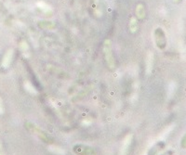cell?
I'll use <instances>...</instances> for the list:
<instances>
[{
    "mask_svg": "<svg viewBox=\"0 0 186 155\" xmlns=\"http://www.w3.org/2000/svg\"><path fill=\"white\" fill-rule=\"evenodd\" d=\"M27 126H28V128H29L30 130H32L33 132H35L36 134H37V136H39L43 140H47V139L49 140V137L47 136V135L46 133H44L41 129H39L37 126H36L35 125L28 123Z\"/></svg>",
    "mask_w": 186,
    "mask_h": 155,
    "instance_id": "cell-5",
    "label": "cell"
},
{
    "mask_svg": "<svg viewBox=\"0 0 186 155\" xmlns=\"http://www.w3.org/2000/svg\"><path fill=\"white\" fill-rule=\"evenodd\" d=\"M128 27H129V32L132 33H135L138 32V30H139V23H138L137 18L132 17V18L130 19V21H129Z\"/></svg>",
    "mask_w": 186,
    "mask_h": 155,
    "instance_id": "cell-7",
    "label": "cell"
},
{
    "mask_svg": "<svg viewBox=\"0 0 186 155\" xmlns=\"http://www.w3.org/2000/svg\"><path fill=\"white\" fill-rule=\"evenodd\" d=\"M24 88H25V89H26L28 92H30V93H32V94H37V91L36 90V88H33V85L30 82H28V81L24 82Z\"/></svg>",
    "mask_w": 186,
    "mask_h": 155,
    "instance_id": "cell-11",
    "label": "cell"
},
{
    "mask_svg": "<svg viewBox=\"0 0 186 155\" xmlns=\"http://www.w3.org/2000/svg\"><path fill=\"white\" fill-rule=\"evenodd\" d=\"M131 140H132V135H128L125 137L122 147H121V150H120V155H127L128 149H129V146L131 144Z\"/></svg>",
    "mask_w": 186,
    "mask_h": 155,
    "instance_id": "cell-4",
    "label": "cell"
},
{
    "mask_svg": "<svg viewBox=\"0 0 186 155\" xmlns=\"http://www.w3.org/2000/svg\"><path fill=\"white\" fill-rule=\"evenodd\" d=\"M38 27L41 29H45V30H50L55 27V24L52 22L41 21V22H38Z\"/></svg>",
    "mask_w": 186,
    "mask_h": 155,
    "instance_id": "cell-9",
    "label": "cell"
},
{
    "mask_svg": "<svg viewBox=\"0 0 186 155\" xmlns=\"http://www.w3.org/2000/svg\"><path fill=\"white\" fill-rule=\"evenodd\" d=\"M153 60H154V56L152 55V53H149L146 57L145 60V66H146V73L149 74L152 71V68H153Z\"/></svg>",
    "mask_w": 186,
    "mask_h": 155,
    "instance_id": "cell-8",
    "label": "cell"
},
{
    "mask_svg": "<svg viewBox=\"0 0 186 155\" xmlns=\"http://www.w3.org/2000/svg\"><path fill=\"white\" fill-rule=\"evenodd\" d=\"M37 7L44 12V13H49V12H51V9H50V7L46 4L45 2L41 1V2H38L37 3Z\"/></svg>",
    "mask_w": 186,
    "mask_h": 155,
    "instance_id": "cell-10",
    "label": "cell"
},
{
    "mask_svg": "<svg viewBox=\"0 0 186 155\" xmlns=\"http://www.w3.org/2000/svg\"><path fill=\"white\" fill-rule=\"evenodd\" d=\"M135 13H136V17L138 20H144L146 17V10H145V7L143 4H138L136 6V10H135Z\"/></svg>",
    "mask_w": 186,
    "mask_h": 155,
    "instance_id": "cell-6",
    "label": "cell"
},
{
    "mask_svg": "<svg viewBox=\"0 0 186 155\" xmlns=\"http://www.w3.org/2000/svg\"><path fill=\"white\" fill-rule=\"evenodd\" d=\"M81 148L83 149V150H82L83 151H85L84 155H91V154L94 153V151H93L92 149H89V148H88V147H84V146H81ZM75 151L79 152V151H81V150H76V149H75Z\"/></svg>",
    "mask_w": 186,
    "mask_h": 155,
    "instance_id": "cell-12",
    "label": "cell"
},
{
    "mask_svg": "<svg viewBox=\"0 0 186 155\" xmlns=\"http://www.w3.org/2000/svg\"><path fill=\"white\" fill-rule=\"evenodd\" d=\"M155 40H156V44L158 48L164 49L166 47L167 39H166L165 33L161 28H157L155 31Z\"/></svg>",
    "mask_w": 186,
    "mask_h": 155,
    "instance_id": "cell-2",
    "label": "cell"
},
{
    "mask_svg": "<svg viewBox=\"0 0 186 155\" xmlns=\"http://www.w3.org/2000/svg\"><path fill=\"white\" fill-rule=\"evenodd\" d=\"M0 155H5V154H4V150H3V146H2L1 142H0Z\"/></svg>",
    "mask_w": 186,
    "mask_h": 155,
    "instance_id": "cell-14",
    "label": "cell"
},
{
    "mask_svg": "<svg viewBox=\"0 0 186 155\" xmlns=\"http://www.w3.org/2000/svg\"><path fill=\"white\" fill-rule=\"evenodd\" d=\"M4 113V103L2 98H0V114H3Z\"/></svg>",
    "mask_w": 186,
    "mask_h": 155,
    "instance_id": "cell-13",
    "label": "cell"
},
{
    "mask_svg": "<svg viewBox=\"0 0 186 155\" xmlns=\"http://www.w3.org/2000/svg\"><path fill=\"white\" fill-rule=\"evenodd\" d=\"M13 55H14V50L12 48L9 49L7 52L5 53V55L3 56V59H2V61H1V68L6 70L8 69L11 62H12V59H13Z\"/></svg>",
    "mask_w": 186,
    "mask_h": 155,
    "instance_id": "cell-3",
    "label": "cell"
},
{
    "mask_svg": "<svg viewBox=\"0 0 186 155\" xmlns=\"http://www.w3.org/2000/svg\"><path fill=\"white\" fill-rule=\"evenodd\" d=\"M104 53L107 67L110 70H114L115 68V60L112 50V43L109 39H106L104 43Z\"/></svg>",
    "mask_w": 186,
    "mask_h": 155,
    "instance_id": "cell-1",
    "label": "cell"
}]
</instances>
